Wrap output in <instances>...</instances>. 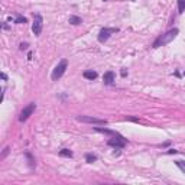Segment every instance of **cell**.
<instances>
[{
    "instance_id": "obj_21",
    "label": "cell",
    "mask_w": 185,
    "mask_h": 185,
    "mask_svg": "<svg viewBox=\"0 0 185 185\" xmlns=\"http://www.w3.org/2000/svg\"><path fill=\"white\" fill-rule=\"evenodd\" d=\"M168 153H171V155H172V153H178V151H175V149H169Z\"/></svg>"
},
{
    "instance_id": "obj_6",
    "label": "cell",
    "mask_w": 185,
    "mask_h": 185,
    "mask_svg": "<svg viewBox=\"0 0 185 185\" xmlns=\"http://www.w3.org/2000/svg\"><path fill=\"white\" fill-rule=\"evenodd\" d=\"M77 120L81 123H90V125H107V120L91 117V116H77Z\"/></svg>"
},
{
    "instance_id": "obj_16",
    "label": "cell",
    "mask_w": 185,
    "mask_h": 185,
    "mask_svg": "<svg viewBox=\"0 0 185 185\" xmlns=\"http://www.w3.org/2000/svg\"><path fill=\"white\" fill-rule=\"evenodd\" d=\"M175 165H176V166H178V168H180L181 171L185 174V162H184V161H175Z\"/></svg>"
},
{
    "instance_id": "obj_17",
    "label": "cell",
    "mask_w": 185,
    "mask_h": 185,
    "mask_svg": "<svg viewBox=\"0 0 185 185\" xmlns=\"http://www.w3.org/2000/svg\"><path fill=\"white\" fill-rule=\"evenodd\" d=\"M27 19L25 16H17L16 19H15V23H17V25H20V23H26Z\"/></svg>"
},
{
    "instance_id": "obj_10",
    "label": "cell",
    "mask_w": 185,
    "mask_h": 185,
    "mask_svg": "<svg viewBox=\"0 0 185 185\" xmlns=\"http://www.w3.org/2000/svg\"><path fill=\"white\" fill-rule=\"evenodd\" d=\"M94 130L100 132V133H106V135H111V136H116V135H119L117 132H114V130H109V129H104V127H94Z\"/></svg>"
},
{
    "instance_id": "obj_4",
    "label": "cell",
    "mask_w": 185,
    "mask_h": 185,
    "mask_svg": "<svg viewBox=\"0 0 185 185\" xmlns=\"http://www.w3.org/2000/svg\"><path fill=\"white\" fill-rule=\"evenodd\" d=\"M42 27H44V17H42V15H39V13H36L35 16H33V25H32V32L38 36V35H41V32H42Z\"/></svg>"
},
{
    "instance_id": "obj_20",
    "label": "cell",
    "mask_w": 185,
    "mask_h": 185,
    "mask_svg": "<svg viewBox=\"0 0 185 185\" xmlns=\"http://www.w3.org/2000/svg\"><path fill=\"white\" fill-rule=\"evenodd\" d=\"M127 75V70L126 68H122V77H126Z\"/></svg>"
},
{
    "instance_id": "obj_3",
    "label": "cell",
    "mask_w": 185,
    "mask_h": 185,
    "mask_svg": "<svg viewBox=\"0 0 185 185\" xmlns=\"http://www.w3.org/2000/svg\"><path fill=\"white\" fill-rule=\"evenodd\" d=\"M116 32H119V27H103V29L100 31V33H98V42L104 44V42Z\"/></svg>"
},
{
    "instance_id": "obj_22",
    "label": "cell",
    "mask_w": 185,
    "mask_h": 185,
    "mask_svg": "<svg viewBox=\"0 0 185 185\" xmlns=\"http://www.w3.org/2000/svg\"><path fill=\"white\" fill-rule=\"evenodd\" d=\"M2 78H3V80H5V81H6V80H7V77H6V74H5V72H3V74H2Z\"/></svg>"
},
{
    "instance_id": "obj_24",
    "label": "cell",
    "mask_w": 185,
    "mask_h": 185,
    "mask_svg": "<svg viewBox=\"0 0 185 185\" xmlns=\"http://www.w3.org/2000/svg\"><path fill=\"white\" fill-rule=\"evenodd\" d=\"M184 77H185V72H184Z\"/></svg>"
},
{
    "instance_id": "obj_23",
    "label": "cell",
    "mask_w": 185,
    "mask_h": 185,
    "mask_svg": "<svg viewBox=\"0 0 185 185\" xmlns=\"http://www.w3.org/2000/svg\"><path fill=\"white\" fill-rule=\"evenodd\" d=\"M103 2H107V0H103Z\"/></svg>"
},
{
    "instance_id": "obj_13",
    "label": "cell",
    "mask_w": 185,
    "mask_h": 185,
    "mask_svg": "<svg viewBox=\"0 0 185 185\" xmlns=\"http://www.w3.org/2000/svg\"><path fill=\"white\" fill-rule=\"evenodd\" d=\"M85 161H87L88 163H92L97 161V156L96 155H92V153H85Z\"/></svg>"
},
{
    "instance_id": "obj_15",
    "label": "cell",
    "mask_w": 185,
    "mask_h": 185,
    "mask_svg": "<svg viewBox=\"0 0 185 185\" xmlns=\"http://www.w3.org/2000/svg\"><path fill=\"white\" fill-rule=\"evenodd\" d=\"M178 2V12L184 13L185 12V0H176Z\"/></svg>"
},
{
    "instance_id": "obj_5",
    "label": "cell",
    "mask_w": 185,
    "mask_h": 185,
    "mask_svg": "<svg viewBox=\"0 0 185 185\" xmlns=\"http://www.w3.org/2000/svg\"><path fill=\"white\" fill-rule=\"evenodd\" d=\"M35 110H36V104H35V103H29L26 107H25V109L20 111L19 122H26V120L33 114V111H35Z\"/></svg>"
},
{
    "instance_id": "obj_19",
    "label": "cell",
    "mask_w": 185,
    "mask_h": 185,
    "mask_svg": "<svg viewBox=\"0 0 185 185\" xmlns=\"http://www.w3.org/2000/svg\"><path fill=\"white\" fill-rule=\"evenodd\" d=\"M27 46H29V45H27V44H23V42H22L20 45H19V48H20V51H25V49H26Z\"/></svg>"
},
{
    "instance_id": "obj_1",
    "label": "cell",
    "mask_w": 185,
    "mask_h": 185,
    "mask_svg": "<svg viewBox=\"0 0 185 185\" xmlns=\"http://www.w3.org/2000/svg\"><path fill=\"white\" fill-rule=\"evenodd\" d=\"M180 33V31L174 27V29H169L168 32H165L163 35H161L155 42H153L152 48H161V46H165V45H168L169 42H172L175 38H176V35Z\"/></svg>"
},
{
    "instance_id": "obj_9",
    "label": "cell",
    "mask_w": 185,
    "mask_h": 185,
    "mask_svg": "<svg viewBox=\"0 0 185 185\" xmlns=\"http://www.w3.org/2000/svg\"><path fill=\"white\" fill-rule=\"evenodd\" d=\"M82 77L85 78V80H90V81H92V80H96L97 78V72L92 70H88V71H84L82 72Z\"/></svg>"
},
{
    "instance_id": "obj_18",
    "label": "cell",
    "mask_w": 185,
    "mask_h": 185,
    "mask_svg": "<svg viewBox=\"0 0 185 185\" xmlns=\"http://www.w3.org/2000/svg\"><path fill=\"white\" fill-rule=\"evenodd\" d=\"M7 153H9V147H5V151H3V153H2L0 159H5L6 156H7Z\"/></svg>"
},
{
    "instance_id": "obj_8",
    "label": "cell",
    "mask_w": 185,
    "mask_h": 185,
    "mask_svg": "<svg viewBox=\"0 0 185 185\" xmlns=\"http://www.w3.org/2000/svg\"><path fill=\"white\" fill-rule=\"evenodd\" d=\"M103 81L106 85H111V84L116 81V74L113 71H107V72L103 75Z\"/></svg>"
},
{
    "instance_id": "obj_12",
    "label": "cell",
    "mask_w": 185,
    "mask_h": 185,
    "mask_svg": "<svg viewBox=\"0 0 185 185\" xmlns=\"http://www.w3.org/2000/svg\"><path fill=\"white\" fill-rule=\"evenodd\" d=\"M25 156H26V159H27V163H29V166H31V168H35V159L32 158L31 152H25Z\"/></svg>"
},
{
    "instance_id": "obj_2",
    "label": "cell",
    "mask_w": 185,
    "mask_h": 185,
    "mask_svg": "<svg viewBox=\"0 0 185 185\" xmlns=\"http://www.w3.org/2000/svg\"><path fill=\"white\" fill-rule=\"evenodd\" d=\"M67 68H68V61H67V60H61L60 62H58V65L54 68L52 74H51V78H52V81H58L61 77L65 74Z\"/></svg>"
},
{
    "instance_id": "obj_11",
    "label": "cell",
    "mask_w": 185,
    "mask_h": 185,
    "mask_svg": "<svg viewBox=\"0 0 185 185\" xmlns=\"http://www.w3.org/2000/svg\"><path fill=\"white\" fill-rule=\"evenodd\" d=\"M68 23H71V25H81L82 19H81V17H78V16H70Z\"/></svg>"
},
{
    "instance_id": "obj_7",
    "label": "cell",
    "mask_w": 185,
    "mask_h": 185,
    "mask_svg": "<svg viewBox=\"0 0 185 185\" xmlns=\"http://www.w3.org/2000/svg\"><path fill=\"white\" fill-rule=\"evenodd\" d=\"M107 145L111 147H116V149H123L126 146V139L123 136H120V135H116L111 139H109Z\"/></svg>"
},
{
    "instance_id": "obj_14",
    "label": "cell",
    "mask_w": 185,
    "mask_h": 185,
    "mask_svg": "<svg viewBox=\"0 0 185 185\" xmlns=\"http://www.w3.org/2000/svg\"><path fill=\"white\" fill-rule=\"evenodd\" d=\"M60 155L61 156H65V158H72V152H71L70 149H62V151H60Z\"/></svg>"
}]
</instances>
